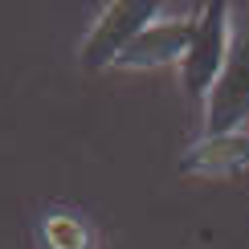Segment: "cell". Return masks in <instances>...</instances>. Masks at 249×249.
I'll list each match as a JSON object with an SVG mask.
<instances>
[{"mask_svg":"<svg viewBox=\"0 0 249 249\" xmlns=\"http://www.w3.org/2000/svg\"><path fill=\"white\" fill-rule=\"evenodd\" d=\"M229 33H233V4L225 0H213V4H200V13L192 20V41L188 53L180 61V86L192 102H200L213 94L216 78L225 70V57H229Z\"/></svg>","mask_w":249,"mask_h":249,"instance_id":"cell-1","label":"cell"},{"mask_svg":"<svg viewBox=\"0 0 249 249\" xmlns=\"http://www.w3.org/2000/svg\"><path fill=\"white\" fill-rule=\"evenodd\" d=\"M245 123H249V8L233 17L229 57H225L213 94L204 98V135L245 131Z\"/></svg>","mask_w":249,"mask_h":249,"instance_id":"cell-2","label":"cell"},{"mask_svg":"<svg viewBox=\"0 0 249 249\" xmlns=\"http://www.w3.org/2000/svg\"><path fill=\"white\" fill-rule=\"evenodd\" d=\"M151 20H160L155 0H110V4H102V13L94 17V25L78 49L82 70H110Z\"/></svg>","mask_w":249,"mask_h":249,"instance_id":"cell-3","label":"cell"},{"mask_svg":"<svg viewBox=\"0 0 249 249\" xmlns=\"http://www.w3.org/2000/svg\"><path fill=\"white\" fill-rule=\"evenodd\" d=\"M41 241L45 249H94V233L74 213H49L41 221Z\"/></svg>","mask_w":249,"mask_h":249,"instance_id":"cell-6","label":"cell"},{"mask_svg":"<svg viewBox=\"0 0 249 249\" xmlns=\"http://www.w3.org/2000/svg\"><path fill=\"white\" fill-rule=\"evenodd\" d=\"M249 168V131H225V135H200L180 155V172L200 180H225Z\"/></svg>","mask_w":249,"mask_h":249,"instance_id":"cell-5","label":"cell"},{"mask_svg":"<svg viewBox=\"0 0 249 249\" xmlns=\"http://www.w3.org/2000/svg\"><path fill=\"white\" fill-rule=\"evenodd\" d=\"M192 20L196 17H160L131 41V49L115 61V70H160L172 61H184L192 41Z\"/></svg>","mask_w":249,"mask_h":249,"instance_id":"cell-4","label":"cell"}]
</instances>
